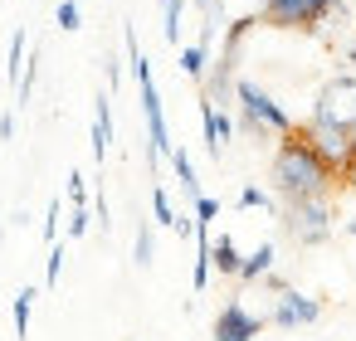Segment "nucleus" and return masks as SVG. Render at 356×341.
<instances>
[{
	"instance_id": "obj_1",
	"label": "nucleus",
	"mask_w": 356,
	"mask_h": 341,
	"mask_svg": "<svg viewBox=\"0 0 356 341\" xmlns=\"http://www.w3.org/2000/svg\"><path fill=\"white\" fill-rule=\"evenodd\" d=\"M268 181H273V195H278V200H317V195L332 190V171H327V161L302 142L298 127L278 137V151H273Z\"/></svg>"
},
{
	"instance_id": "obj_2",
	"label": "nucleus",
	"mask_w": 356,
	"mask_h": 341,
	"mask_svg": "<svg viewBox=\"0 0 356 341\" xmlns=\"http://www.w3.org/2000/svg\"><path fill=\"white\" fill-rule=\"evenodd\" d=\"M122 40H127V64H132V74H137V93H142V117H147V161H152V166H161V161H166V151L176 147V142H171V127H166V113H161V93H156L152 64H147V54H142V44H137V30H132V25L122 30Z\"/></svg>"
},
{
	"instance_id": "obj_3",
	"label": "nucleus",
	"mask_w": 356,
	"mask_h": 341,
	"mask_svg": "<svg viewBox=\"0 0 356 341\" xmlns=\"http://www.w3.org/2000/svg\"><path fill=\"white\" fill-rule=\"evenodd\" d=\"M234 108H239V132L254 137V142H273V137H283V132L298 127L288 117V108L268 88H259L254 78H234Z\"/></svg>"
},
{
	"instance_id": "obj_4",
	"label": "nucleus",
	"mask_w": 356,
	"mask_h": 341,
	"mask_svg": "<svg viewBox=\"0 0 356 341\" xmlns=\"http://www.w3.org/2000/svg\"><path fill=\"white\" fill-rule=\"evenodd\" d=\"M327 20H346L341 0H259V25H268V30L317 35Z\"/></svg>"
},
{
	"instance_id": "obj_5",
	"label": "nucleus",
	"mask_w": 356,
	"mask_h": 341,
	"mask_svg": "<svg viewBox=\"0 0 356 341\" xmlns=\"http://www.w3.org/2000/svg\"><path fill=\"white\" fill-rule=\"evenodd\" d=\"M278 219H283V229H288L302 249L327 244V239H332V229H337L327 195H317V200H283V205H278Z\"/></svg>"
},
{
	"instance_id": "obj_6",
	"label": "nucleus",
	"mask_w": 356,
	"mask_h": 341,
	"mask_svg": "<svg viewBox=\"0 0 356 341\" xmlns=\"http://www.w3.org/2000/svg\"><path fill=\"white\" fill-rule=\"evenodd\" d=\"M317 317H322V297H307L298 288H278L273 292V312L264 322L278 326V331H298V326H312Z\"/></svg>"
},
{
	"instance_id": "obj_7",
	"label": "nucleus",
	"mask_w": 356,
	"mask_h": 341,
	"mask_svg": "<svg viewBox=\"0 0 356 341\" xmlns=\"http://www.w3.org/2000/svg\"><path fill=\"white\" fill-rule=\"evenodd\" d=\"M264 326H268V322H264L259 312H249L244 302H225V307L215 312V326H210V336H215V341H254Z\"/></svg>"
},
{
	"instance_id": "obj_8",
	"label": "nucleus",
	"mask_w": 356,
	"mask_h": 341,
	"mask_svg": "<svg viewBox=\"0 0 356 341\" xmlns=\"http://www.w3.org/2000/svg\"><path fill=\"white\" fill-rule=\"evenodd\" d=\"M200 127H205V151L220 161L225 147H229V137H234V117L225 108H215L210 98H200Z\"/></svg>"
},
{
	"instance_id": "obj_9",
	"label": "nucleus",
	"mask_w": 356,
	"mask_h": 341,
	"mask_svg": "<svg viewBox=\"0 0 356 341\" xmlns=\"http://www.w3.org/2000/svg\"><path fill=\"white\" fill-rule=\"evenodd\" d=\"M108 151H113V93H98V103H93V156L108 161Z\"/></svg>"
},
{
	"instance_id": "obj_10",
	"label": "nucleus",
	"mask_w": 356,
	"mask_h": 341,
	"mask_svg": "<svg viewBox=\"0 0 356 341\" xmlns=\"http://www.w3.org/2000/svg\"><path fill=\"white\" fill-rule=\"evenodd\" d=\"M273 263H278V249L273 244H259L254 253H239V283H259L264 273H273Z\"/></svg>"
},
{
	"instance_id": "obj_11",
	"label": "nucleus",
	"mask_w": 356,
	"mask_h": 341,
	"mask_svg": "<svg viewBox=\"0 0 356 341\" xmlns=\"http://www.w3.org/2000/svg\"><path fill=\"white\" fill-rule=\"evenodd\" d=\"M166 161H171V171H176V185L195 200V195H200V181H195V161H191V151H186V147H171Z\"/></svg>"
},
{
	"instance_id": "obj_12",
	"label": "nucleus",
	"mask_w": 356,
	"mask_h": 341,
	"mask_svg": "<svg viewBox=\"0 0 356 341\" xmlns=\"http://www.w3.org/2000/svg\"><path fill=\"white\" fill-rule=\"evenodd\" d=\"M210 268H215V273H225V278H234V273H239V249H234V239H229V234H215V239H210Z\"/></svg>"
},
{
	"instance_id": "obj_13",
	"label": "nucleus",
	"mask_w": 356,
	"mask_h": 341,
	"mask_svg": "<svg viewBox=\"0 0 356 341\" xmlns=\"http://www.w3.org/2000/svg\"><path fill=\"white\" fill-rule=\"evenodd\" d=\"M35 302H40V288H20V292H15V307H10V317H15V336H20V341L30 336V322H35Z\"/></svg>"
},
{
	"instance_id": "obj_14",
	"label": "nucleus",
	"mask_w": 356,
	"mask_h": 341,
	"mask_svg": "<svg viewBox=\"0 0 356 341\" xmlns=\"http://www.w3.org/2000/svg\"><path fill=\"white\" fill-rule=\"evenodd\" d=\"M132 258H137V268H152V258H156V234H152V219H142V224H137Z\"/></svg>"
},
{
	"instance_id": "obj_15",
	"label": "nucleus",
	"mask_w": 356,
	"mask_h": 341,
	"mask_svg": "<svg viewBox=\"0 0 356 341\" xmlns=\"http://www.w3.org/2000/svg\"><path fill=\"white\" fill-rule=\"evenodd\" d=\"M25 59H30V40H25V30H15V40H10V64H6V78H10V83H20Z\"/></svg>"
},
{
	"instance_id": "obj_16",
	"label": "nucleus",
	"mask_w": 356,
	"mask_h": 341,
	"mask_svg": "<svg viewBox=\"0 0 356 341\" xmlns=\"http://www.w3.org/2000/svg\"><path fill=\"white\" fill-rule=\"evenodd\" d=\"M152 224H161V229H176V210H171V195L156 185L152 190Z\"/></svg>"
},
{
	"instance_id": "obj_17",
	"label": "nucleus",
	"mask_w": 356,
	"mask_h": 341,
	"mask_svg": "<svg viewBox=\"0 0 356 341\" xmlns=\"http://www.w3.org/2000/svg\"><path fill=\"white\" fill-rule=\"evenodd\" d=\"M54 20H59V30H83V10H79V0H59V10H54Z\"/></svg>"
},
{
	"instance_id": "obj_18",
	"label": "nucleus",
	"mask_w": 356,
	"mask_h": 341,
	"mask_svg": "<svg viewBox=\"0 0 356 341\" xmlns=\"http://www.w3.org/2000/svg\"><path fill=\"white\" fill-rule=\"evenodd\" d=\"M239 205H244V210H278V200H273L268 190H259V185H244V190H239Z\"/></svg>"
},
{
	"instance_id": "obj_19",
	"label": "nucleus",
	"mask_w": 356,
	"mask_h": 341,
	"mask_svg": "<svg viewBox=\"0 0 356 341\" xmlns=\"http://www.w3.org/2000/svg\"><path fill=\"white\" fill-rule=\"evenodd\" d=\"M93 229V215H88V205H74L69 210V239H83Z\"/></svg>"
},
{
	"instance_id": "obj_20",
	"label": "nucleus",
	"mask_w": 356,
	"mask_h": 341,
	"mask_svg": "<svg viewBox=\"0 0 356 341\" xmlns=\"http://www.w3.org/2000/svg\"><path fill=\"white\" fill-rule=\"evenodd\" d=\"M59 273H64V244L49 249V263H44V288H59Z\"/></svg>"
},
{
	"instance_id": "obj_21",
	"label": "nucleus",
	"mask_w": 356,
	"mask_h": 341,
	"mask_svg": "<svg viewBox=\"0 0 356 341\" xmlns=\"http://www.w3.org/2000/svg\"><path fill=\"white\" fill-rule=\"evenodd\" d=\"M69 205H88V181H83V171H69Z\"/></svg>"
},
{
	"instance_id": "obj_22",
	"label": "nucleus",
	"mask_w": 356,
	"mask_h": 341,
	"mask_svg": "<svg viewBox=\"0 0 356 341\" xmlns=\"http://www.w3.org/2000/svg\"><path fill=\"white\" fill-rule=\"evenodd\" d=\"M54 234H59V200L49 205V215H44V239L54 244Z\"/></svg>"
},
{
	"instance_id": "obj_23",
	"label": "nucleus",
	"mask_w": 356,
	"mask_h": 341,
	"mask_svg": "<svg viewBox=\"0 0 356 341\" xmlns=\"http://www.w3.org/2000/svg\"><path fill=\"white\" fill-rule=\"evenodd\" d=\"M118 83H122V64H118V59H108V93H113Z\"/></svg>"
},
{
	"instance_id": "obj_24",
	"label": "nucleus",
	"mask_w": 356,
	"mask_h": 341,
	"mask_svg": "<svg viewBox=\"0 0 356 341\" xmlns=\"http://www.w3.org/2000/svg\"><path fill=\"white\" fill-rule=\"evenodd\" d=\"M10 137H15V117L6 113V117H0V142H10Z\"/></svg>"
},
{
	"instance_id": "obj_25",
	"label": "nucleus",
	"mask_w": 356,
	"mask_h": 341,
	"mask_svg": "<svg viewBox=\"0 0 356 341\" xmlns=\"http://www.w3.org/2000/svg\"><path fill=\"white\" fill-rule=\"evenodd\" d=\"M191 6H195V10H200V15H210V10H215V6H220V0H191Z\"/></svg>"
},
{
	"instance_id": "obj_26",
	"label": "nucleus",
	"mask_w": 356,
	"mask_h": 341,
	"mask_svg": "<svg viewBox=\"0 0 356 341\" xmlns=\"http://www.w3.org/2000/svg\"><path fill=\"white\" fill-rule=\"evenodd\" d=\"M346 234H351V239H356V219H346Z\"/></svg>"
}]
</instances>
